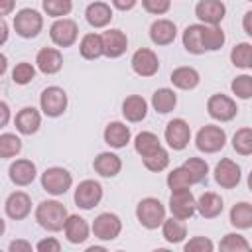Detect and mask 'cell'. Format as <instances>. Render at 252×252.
<instances>
[{
	"mask_svg": "<svg viewBox=\"0 0 252 252\" xmlns=\"http://www.w3.org/2000/svg\"><path fill=\"white\" fill-rule=\"evenodd\" d=\"M67 209L63 203L55 201V199H47V201H41L37 207H35V220L41 228L49 230V232H59L63 230V224H65V219H67Z\"/></svg>",
	"mask_w": 252,
	"mask_h": 252,
	"instance_id": "cell-1",
	"label": "cell"
},
{
	"mask_svg": "<svg viewBox=\"0 0 252 252\" xmlns=\"http://www.w3.org/2000/svg\"><path fill=\"white\" fill-rule=\"evenodd\" d=\"M136 219L144 228L154 230V228L161 226V222L165 219V207L159 199L146 197L136 205Z\"/></svg>",
	"mask_w": 252,
	"mask_h": 252,
	"instance_id": "cell-2",
	"label": "cell"
},
{
	"mask_svg": "<svg viewBox=\"0 0 252 252\" xmlns=\"http://www.w3.org/2000/svg\"><path fill=\"white\" fill-rule=\"evenodd\" d=\"M12 24L20 37L32 39V37H37L39 32L43 30V16L33 8H22L16 12Z\"/></svg>",
	"mask_w": 252,
	"mask_h": 252,
	"instance_id": "cell-3",
	"label": "cell"
},
{
	"mask_svg": "<svg viewBox=\"0 0 252 252\" xmlns=\"http://www.w3.org/2000/svg\"><path fill=\"white\" fill-rule=\"evenodd\" d=\"M224 144H226V132L217 124H205L195 136L197 150L205 154H217L224 148Z\"/></svg>",
	"mask_w": 252,
	"mask_h": 252,
	"instance_id": "cell-4",
	"label": "cell"
},
{
	"mask_svg": "<svg viewBox=\"0 0 252 252\" xmlns=\"http://www.w3.org/2000/svg\"><path fill=\"white\" fill-rule=\"evenodd\" d=\"M71 185H73V175L65 167L53 165V167H47L41 173V187L49 195H55V197L63 195L71 189Z\"/></svg>",
	"mask_w": 252,
	"mask_h": 252,
	"instance_id": "cell-5",
	"label": "cell"
},
{
	"mask_svg": "<svg viewBox=\"0 0 252 252\" xmlns=\"http://www.w3.org/2000/svg\"><path fill=\"white\" fill-rule=\"evenodd\" d=\"M39 108L45 116L57 118L67 110V93L61 87H47L39 94Z\"/></svg>",
	"mask_w": 252,
	"mask_h": 252,
	"instance_id": "cell-6",
	"label": "cell"
},
{
	"mask_svg": "<svg viewBox=\"0 0 252 252\" xmlns=\"http://www.w3.org/2000/svg\"><path fill=\"white\" fill-rule=\"evenodd\" d=\"M49 37L57 47H71L79 37V26L71 18H57L49 28Z\"/></svg>",
	"mask_w": 252,
	"mask_h": 252,
	"instance_id": "cell-7",
	"label": "cell"
},
{
	"mask_svg": "<svg viewBox=\"0 0 252 252\" xmlns=\"http://www.w3.org/2000/svg\"><path fill=\"white\" fill-rule=\"evenodd\" d=\"M207 112L213 120H219V122H230L236 114H238V106L236 102L226 96V94H211L209 100H207Z\"/></svg>",
	"mask_w": 252,
	"mask_h": 252,
	"instance_id": "cell-8",
	"label": "cell"
},
{
	"mask_svg": "<svg viewBox=\"0 0 252 252\" xmlns=\"http://www.w3.org/2000/svg\"><path fill=\"white\" fill-rule=\"evenodd\" d=\"M102 199V185L94 179H85L75 189V203L83 211H91Z\"/></svg>",
	"mask_w": 252,
	"mask_h": 252,
	"instance_id": "cell-9",
	"label": "cell"
},
{
	"mask_svg": "<svg viewBox=\"0 0 252 252\" xmlns=\"http://www.w3.org/2000/svg\"><path fill=\"white\" fill-rule=\"evenodd\" d=\"M169 211H171V217H175L179 220H189L195 215V197H193L189 187L187 189L171 191Z\"/></svg>",
	"mask_w": 252,
	"mask_h": 252,
	"instance_id": "cell-10",
	"label": "cell"
},
{
	"mask_svg": "<svg viewBox=\"0 0 252 252\" xmlns=\"http://www.w3.org/2000/svg\"><path fill=\"white\" fill-rule=\"evenodd\" d=\"M93 234L98 240H114L120 236L122 230V220L118 215L114 213H100L94 220H93Z\"/></svg>",
	"mask_w": 252,
	"mask_h": 252,
	"instance_id": "cell-11",
	"label": "cell"
},
{
	"mask_svg": "<svg viewBox=\"0 0 252 252\" xmlns=\"http://www.w3.org/2000/svg\"><path fill=\"white\" fill-rule=\"evenodd\" d=\"M163 138L171 150H183V148H187V144L191 140V126L183 118H173L167 122Z\"/></svg>",
	"mask_w": 252,
	"mask_h": 252,
	"instance_id": "cell-12",
	"label": "cell"
},
{
	"mask_svg": "<svg viewBox=\"0 0 252 252\" xmlns=\"http://www.w3.org/2000/svg\"><path fill=\"white\" fill-rule=\"evenodd\" d=\"M132 71L140 77H154L159 71V59L158 55L148 49V47H140L134 51L132 55Z\"/></svg>",
	"mask_w": 252,
	"mask_h": 252,
	"instance_id": "cell-13",
	"label": "cell"
},
{
	"mask_svg": "<svg viewBox=\"0 0 252 252\" xmlns=\"http://www.w3.org/2000/svg\"><path fill=\"white\" fill-rule=\"evenodd\" d=\"M240 177H242V171H240V165L228 158L220 159L217 165H215V181L222 187V189H234L238 183H240Z\"/></svg>",
	"mask_w": 252,
	"mask_h": 252,
	"instance_id": "cell-14",
	"label": "cell"
},
{
	"mask_svg": "<svg viewBox=\"0 0 252 252\" xmlns=\"http://www.w3.org/2000/svg\"><path fill=\"white\" fill-rule=\"evenodd\" d=\"M100 41H102V55L110 57V59H116L120 57L126 49H128V37L122 30H106L100 33Z\"/></svg>",
	"mask_w": 252,
	"mask_h": 252,
	"instance_id": "cell-15",
	"label": "cell"
},
{
	"mask_svg": "<svg viewBox=\"0 0 252 252\" xmlns=\"http://www.w3.org/2000/svg\"><path fill=\"white\" fill-rule=\"evenodd\" d=\"M37 175V169H35V163L32 159H26V158H20L16 161L10 163L8 167V177L14 185L18 187H26L30 185Z\"/></svg>",
	"mask_w": 252,
	"mask_h": 252,
	"instance_id": "cell-16",
	"label": "cell"
},
{
	"mask_svg": "<svg viewBox=\"0 0 252 252\" xmlns=\"http://www.w3.org/2000/svg\"><path fill=\"white\" fill-rule=\"evenodd\" d=\"M4 211L8 215V219L12 220H24L30 213H32V199L28 193L24 191H14L8 195L6 203H4Z\"/></svg>",
	"mask_w": 252,
	"mask_h": 252,
	"instance_id": "cell-17",
	"label": "cell"
},
{
	"mask_svg": "<svg viewBox=\"0 0 252 252\" xmlns=\"http://www.w3.org/2000/svg\"><path fill=\"white\" fill-rule=\"evenodd\" d=\"M226 14V6L220 0H199L195 6V16L203 24L219 26Z\"/></svg>",
	"mask_w": 252,
	"mask_h": 252,
	"instance_id": "cell-18",
	"label": "cell"
},
{
	"mask_svg": "<svg viewBox=\"0 0 252 252\" xmlns=\"http://www.w3.org/2000/svg\"><path fill=\"white\" fill-rule=\"evenodd\" d=\"M35 65L43 75H55L63 67V55L55 47H43L35 55Z\"/></svg>",
	"mask_w": 252,
	"mask_h": 252,
	"instance_id": "cell-19",
	"label": "cell"
},
{
	"mask_svg": "<svg viewBox=\"0 0 252 252\" xmlns=\"http://www.w3.org/2000/svg\"><path fill=\"white\" fill-rule=\"evenodd\" d=\"M14 124H16V130H18L20 134L32 136V134H35V132L39 130V126H41V114H39V110L33 108V106H24V108L16 114Z\"/></svg>",
	"mask_w": 252,
	"mask_h": 252,
	"instance_id": "cell-20",
	"label": "cell"
},
{
	"mask_svg": "<svg viewBox=\"0 0 252 252\" xmlns=\"http://www.w3.org/2000/svg\"><path fill=\"white\" fill-rule=\"evenodd\" d=\"M175 37H177V26L171 20L159 18V20L152 22V26H150V39L156 45H169V43L175 41Z\"/></svg>",
	"mask_w": 252,
	"mask_h": 252,
	"instance_id": "cell-21",
	"label": "cell"
},
{
	"mask_svg": "<svg viewBox=\"0 0 252 252\" xmlns=\"http://www.w3.org/2000/svg\"><path fill=\"white\" fill-rule=\"evenodd\" d=\"M89 224L83 217L79 215H67L65 219V224H63V232H65V238L67 242L71 244H83L87 238H89Z\"/></svg>",
	"mask_w": 252,
	"mask_h": 252,
	"instance_id": "cell-22",
	"label": "cell"
},
{
	"mask_svg": "<svg viewBox=\"0 0 252 252\" xmlns=\"http://www.w3.org/2000/svg\"><path fill=\"white\" fill-rule=\"evenodd\" d=\"M224 209V203L220 199V195L213 193V191H205L199 199H195V211L203 217V219H217Z\"/></svg>",
	"mask_w": 252,
	"mask_h": 252,
	"instance_id": "cell-23",
	"label": "cell"
},
{
	"mask_svg": "<svg viewBox=\"0 0 252 252\" xmlns=\"http://www.w3.org/2000/svg\"><path fill=\"white\" fill-rule=\"evenodd\" d=\"M93 167L100 177H116L122 169V159L112 152H100L94 158Z\"/></svg>",
	"mask_w": 252,
	"mask_h": 252,
	"instance_id": "cell-24",
	"label": "cell"
},
{
	"mask_svg": "<svg viewBox=\"0 0 252 252\" xmlns=\"http://www.w3.org/2000/svg\"><path fill=\"white\" fill-rule=\"evenodd\" d=\"M122 114L128 122H142L148 114V102L140 94H130L122 102Z\"/></svg>",
	"mask_w": 252,
	"mask_h": 252,
	"instance_id": "cell-25",
	"label": "cell"
},
{
	"mask_svg": "<svg viewBox=\"0 0 252 252\" xmlns=\"http://www.w3.org/2000/svg\"><path fill=\"white\" fill-rule=\"evenodd\" d=\"M130 136H132L130 134V128L124 122H118V120L108 122L106 128H104V142L110 148H116V150L124 148L130 142Z\"/></svg>",
	"mask_w": 252,
	"mask_h": 252,
	"instance_id": "cell-26",
	"label": "cell"
},
{
	"mask_svg": "<svg viewBox=\"0 0 252 252\" xmlns=\"http://www.w3.org/2000/svg\"><path fill=\"white\" fill-rule=\"evenodd\" d=\"M85 18L93 28H106L112 20V8L104 2H93L85 10Z\"/></svg>",
	"mask_w": 252,
	"mask_h": 252,
	"instance_id": "cell-27",
	"label": "cell"
},
{
	"mask_svg": "<svg viewBox=\"0 0 252 252\" xmlns=\"http://www.w3.org/2000/svg\"><path fill=\"white\" fill-rule=\"evenodd\" d=\"M169 81L173 83L175 89H181V91H193V89L199 85L201 77H199V71L193 69V67H177V69L171 71Z\"/></svg>",
	"mask_w": 252,
	"mask_h": 252,
	"instance_id": "cell-28",
	"label": "cell"
},
{
	"mask_svg": "<svg viewBox=\"0 0 252 252\" xmlns=\"http://www.w3.org/2000/svg\"><path fill=\"white\" fill-rule=\"evenodd\" d=\"M224 32L220 26H211V24H201V43L205 51H217L224 45Z\"/></svg>",
	"mask_w": 252,
	"mask_h": 252,
	"instance_id": "cell-29",
	"label": "cell"
},
{
	"mask_svg": "<svg viewBox=\"0 0 252 252\" xmlns=\"http://www.w3.org/2000/svg\"><path fill=\"white\" fill-rule=\"evenodd\" d=\"M161 236H163L169 244H179V242H183L185 236H187L185 220H179V219H175V217L163 219V222H161Z\"/></svg>",
	"mask_w": 252,
	"mask_h": 252,
	"instance_id": "cell-30",
	"label": "cell"
},
{
	"mask_svg": "<svg viewBox=\"0 0 252 252\" xmlns=\"http://www.w3.org/2000/svg\"><path fill=\"white\" fill-rule=\"evenodd\" d=\"M175 104H177V94H175L173 89L161 87V89H158V91L152 94V106H154V110L159 112V114L171 112V110L175 108Z\"/></svg>",
	"mask_w": 252,
	"mask_h": 252,
	"instance_id": "cell-31",
	"label": "cell"
},
{
	"mask_svg": "<svg viewBox=\"0 0 252 252\" xmlns=\"http://www.w3.org/2000/svg\"><path fill=\"white\" fill-rule=\"evenodd\" d=\"M230 224L240 230H248L252 226V205L246 201L236 203L230 209Z\"/></svg>",
	"mask_w": 252,
	"mask_h": 252,
	"instance_id": "cell-32",
	"label": "cell"
},
{
	"mask_svg": "<svg viewBox=\"0 0 252 252\" xmlns=\"http://www.w3.org/2000/svg\"><path fill=\"white\" fill-rule=\"evenodd\" d=\"M79 53L85 59H98L102 55V41H100V33H85L81 43H79Z\"/></svg>",
	"mask_w": 252,
	"mask_h": 252,
	"instance_id": "cell-33",
	"label": "cell"
},
{
	"mask_svg": "<svg viewBox=\"0 0 252 252\" xmlns=\"http://www.w3.org/2000/svg\"><path fill=\"white\" fill-rule=\"evenodd\" d=\"M181 39H183V47H185L189 53H193V55L205 53L203 43H201V24H191V26H187V28L183 30Z\"/></svg>",
	"mask_w": 252,
	"mask_h": 252,
	"instance_id": "cell-34",
	"label": "cell"
},
{
	"mask_svg": "<svg viewBox=\"0 0 252 252\" xmlns=\"http://www.w3.org/2000/svg\"><path fill=\"white\" fill-rule=\"evenodd\" d=\"M159 148H161V142H159V138H158L154 132L144 130V132H140V134L134 138V150H136L142 158L154 154V152L159 150Z\"/></svg>",
	"mask_w": 252,
	"mask_h": 252,
	"instance_id": "cell-35",
	"label": "cell"
},
{
	"mask_svg": "<svg viewBox=\"0 0 252 252\" xmlns=\"http://www.w3.org/2000/svg\"><path fill=\"white\" fill-rule=\"evenodd\" d=\"M230 61L238 69H250L252 67V45L248 41H240L230 51Z\"/></svg>",
	"mask_w": 252,
	"mask_h": 252,
	"instance_id": "cell-36",
	"label": "cell"
},
{
	"mask_svg": "<svg viewBox=\"0 0 252 252\" xmlns=\"http://www.w3.org/2000/svg\"><path fill=\"white\" fill-rule=\"evenodd\" d=\"M22 152V140L12 134V132H4L0 134V158L8 159V158H14Z\"/></svg>",
	"mask_w": 252,
	"mask_h": 252,
	"instance_id": "cell-37",
	"label": "cell"
},
{
	"mask_svg": "<svg viewBox=\"0 0 252 252\" xmlns=\"http://www.w3.org/2000/svg\"><path fill=\"white\" fill-rule=\"evenodd\" d=\"M183 167L187 169V173H189L193 185H195V183H201V181L207 179L209 163H207L205 159H201V158H189V159L183 163Z\"/></svg>",
	"mask_w": 252,
	"mask_h": 252,
	"instance_id": "cell-38",
	"label": "cell"
},
{
	"mask_svg": "<svg viewBox=\"0 0 252 252\" xmlns=\"http://www.w3.org/2000/svg\"><path fill=\"white\" fill-rule=\"evenodd\" d=\"M232 148L240 156H250L252 154V128H240L232 136Z\"/></svg>",
	"mask_w": 252,
	"mask_h": 252,
	"instance_id": "cell-39",
	"label": "cell"
},
{
	"mask_svg": "<svg viewBox=\"0 0 252 252\" xmlns=\"http://www.w3.org/2000/svg\"><path fill=\"white\" fill-rule=\"evenodd\" d=\"M219 248L224 250V252H246V250H250V242H248L242 234L228 232V234L222 236Z\"/></svg>",
	"mask_w": 252,
	"mask_h": 252,
	"instance_id": "cell-40",
	"label": "cell"
},
{
	"mask_svg": "<svg viewBox=\"0 0 252 252\" xmlns=\"http://www.w3.org/2000/svg\"><path fill=\"white\" fill-rule=\"evenodd\" d=\"M142 161H144V167H146V169L158 173V171H163V169L169 165V154H167V150L159 148V150H156L154 154L142 158Z\"/></svg>",
	"mask_w": 252,
	"mask_h": 252,
	"instance_id": "cell-41",
	"label": "cell"
},
{
	"mask_svg": "<svg viewBox=\"0 0 252 252\" xmlns=\"http://www.w3.org/2000/svg\"><path fill=\"white\" fill-rule=\"evenodd\" d=\"M165 183H167V187H169L171 191L187 189V187H191V185H193V181H191V177H189V173H187V169H185L183 165H179V167L171 169V171L167 173Z\"/></svg>",
	"mask_w": 252,
	"mask_h": 252,
	"instance_id": "cell-42",
	"label": "cell"
},
{
	"mask_svg": "<svg viewBox=\"0 0 252 252\" xmlns=\"http://www.w3.org/2000/svg\"><path fill=\"white\" fill-rule=\"evenodd\" d=\"M41 8L47 16L51 18H65L67 14H71L73 10V2L71 0H43L41 2Z\"/></svg>",
	"mask_w": 252,
	"mask_h": 252,
	"instance_id": "cell-43",
	"label": "cell"
},
{
	"mask_svg": "<svg viewBox=\"0 0 252 252\" xmlns=\"http://www.w3.org/2000/svg\"><path fill=\"white\" fill-rule=\"evenodd\" d=\"M33 77H35V67L28 61H22L12 69V81L16 85H28L33 81Z\"/></svg>",
	"mask_w": 252,
	"mask_h": 252,
	"instance_id": "cell-44",
	"label": "cell"
},
{
	"mask_svg": "<svg viewBox=\"0 0 252 252\" xmlns=\"http://www.w3.org/2000/svg\"><path fill=\"white\" fill-rule=\"evenodd\" d=\"M230 89L232 93L242 98V100H248L252 96V77L250 75H238L232 83H230Z\"/></svg>",
	"mask_w": 252,
	"mask_h": 252,
	"instance_id": "cell-45",
	"label": "cell"
},
{
	"mask_svg": "<svg viewBox=\"0 0 252 252\" xmlns=\"http://www.w3.org/2000/svg\"><path fill=\"white\" fill-rule=\"evenodd\" d=\"M213 248H215V244H213V240L207 238V236H193V238H189V242H185V246H183L185 252H213Z\"/></svg>",
	"mask_w": 252,
	"mask_h": 252,
	"instance_id": "cell-46",
	"label": "cell"
},
{
	"mask_svg": "<svg viewBox=\"0 0 252 252\" xmlns=\"http://www.w3.org/2000/svg\"><path fill=\"white\" fill-rule=\"evenodd\" d=\"M142 6L146 12L154 16H161L171 8V0H142Z\"/></svg>",
	"mask_w": 252,
	"mask_h": 252,
	"instance_id": "cell-47",
	"label": "cell"
},
{
	"mask_svg": "<svg viewBox=\"0 0 252 252\" xmlns=\"http://www.w3.org/2000/svg\"><path fill=\"white\" fill-rule=\"evenodd\" d=\"M35 250H37V252H59V250H61V242H59L57 238L49 236V238L39 240V242L35 244Z\"/></svg>",
	"mask_w": 252,
	"mask_h": 252,
	"instance_id": "cell-48",
	"label": "cell"
},
{
	"mask_svg": "<svg viewBox=\"0 0 252 252\" xmlns=\"http://www.w3.org/2000/svg\"><path fill=\"white\" fill-rule=\"evenodd\" d=\"M10 252H32V244L28 240H12L8 244Z\"/></svg>",
	"mask_w": 252,
	"mask_h": 252,
	"instance_id": "cell-49",
	"label": "cell"
},
{
	"mask_svg": "<svg viewBox=\"0 0 252 252\" xmlns=\"http://www.w3.org/2000/svg\"><path fill=\"white\" fill-rule=\"evenodd\" d=\"M10 106H8V102H4V100H0V128H4L8 122H10Z\"/></svg>",
	"mask_w": 252,
	"mask_h": 252,
	"instance_id": "cell-50",
	"label": "cell"
},
{
	"mask_svg": "<svg viewBox=\"0 0 252 252\" xmlns=\"http://www.w3.org/2000/svg\"><path fill=\"white\" fill-rule=\"evenodd\" d=\"M136 2L138 0H112V6L116 10H120V12H128V10H132L136 6Z\"/></svg>",
	"mask_w": 252,
	"mask_h": 252,
	"instance_id": "cell-51",
	"label": "cell"
},
{
	"mask_svg": "<svg viewBox=\"0 0 252 252\" xmlns=\"http://www.w3.org/2000/svg\"><path fill=\"white\" fill-rule=\"evenodd\" d=\"M16 8V0H0V18L12 14Z\"/></svg>",
	"mask_w": 252,
	"mask_h": 252,
	"instance_id": "cell-52",
	"label": "cell"
},
{
	"mask_svg": "<svg viewBox=\"0 0 252 252\" xmlns=\"http://www.w3.org/2000/svg\"><path fill=\"white\" fill-rule=\"evenodd\" d=\"M8 33H10L8 24H6V20H4V18H0V47L8 41Z\"/></svg>",
	"mask_w": 252,
	"mask_h": 252,
	"instance_id": "cell-53",
	"label": "cell"
},
{
	"mask_svg": "<svg viewBox=\"0 0 252 252\" xmlns=\"http://www.w3.org/2000/svg\"><path fill=\"white\" fill-rule=\"evenodd\" d=\"M242 26H244V33L252 35V12H250V10L244 14V22H242Z\"/></svg>",
	"mask_w": 252,
	"mask_h": 252,
	"instance_id": "cell-54",
	"label": "cell"
},
{
	"mask_svg": "<svg viewBox=\"0 0 252 252\" xmlns=\"http://www.w3.org/2000/svg\"><path fill=\"white\" fill-rule=\"evenodd\" d=\"M6 69H8V57L4 53H0V77L6 73Z\"/></svg>",
	"mask_w": 252,
	"mask_h": 252,
	"instance_id": "cell-55",
	"label": "cell"
},
{
	"mask_svg": "<svg viewBox=\"0 0 252 252\" xmlns=\"http://www.w3.org/2000/svg\"><path fill=\"white\" fill-rule=\"evenodd\" d=\"M4 230H6V222H4V219L0 217V236L4 234Z\"/></svg>",
	"mask_w": 252,
	"mask_h": 252,
	"instance_id": "cell-56",
	"label": "cell"
},
{
	"mask_svg": "<svg viewBox=\"0 0 252 252\" xmlns=\"http://www.w3.org/2000/svg\"><path fill=\"white\" fill-rule=\"evenodd\" d=\"M248 2H250V0H248Z\"/></svg>",
	"mask_w": 252,
	"mask_h": 252,
	"instance_id": "cell-57",
	"label": "cell"
}]
</instances>
